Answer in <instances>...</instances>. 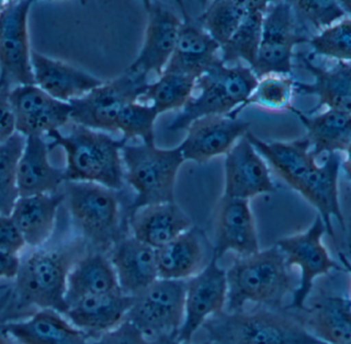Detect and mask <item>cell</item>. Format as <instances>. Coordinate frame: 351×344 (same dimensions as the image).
<instances>
[{
  "label": "cell",
  "instance_id": "cell-1",
  "mask_svg": "<svg viewBox=\"0 0 351 344\" xmlns=\"http://www.w3.org/2000/svg\"><path fill=\"white\" fill-rule=\"evenodd\" d=\"M49 149L60 147L66 155V181H84L121 191L125 185L123 139L72 123L69 133L49 135Z\"/></svg>",
  "mask_w": 351,
  "mask_h": 344
},
{
  "label": "cell",
  "instance_id": "cell-2",
  "mask_svg": "<svg viewBox=\"0 0 351 344\" xmlns=\"http://www.w3.org/2000/svg\"><path fill=\"white\" fill-rule=\"evenodd\" d=\"M202 330L208 344H324L302 320L280 308L223 312L208 319Z\"/></svg>",
  "mask_w": 351,
  "mask_h": 344
},
{
  "label": "cell",
  "instance_id": "cell-3",
  "mask_svg": "<svg viewBox=\"0 0 351 344\" xmlns=\"http://www.w3.org/2000/svg\"><path fill=\"white\" fill-rule=\"evenodd\" d=\"M226 276V312L245 310L250 304L280 308L286 296L295 290L290 267L276 245L235 259Z\"/></svg>",
  "mask_w": 351,
  "mask_h": 344
},
{
  "label": "cell",
  "instance_id": "cell-4",
  "mask_svg": "<svg viewBox=\"0 0 351 344\" xmlns=\"http://www.w3.org/2000/svg\"><path fill=\"white\" fill-rule=\"evenodd\" d=\"M258 78L249 66L215 64L196 82L197 94L184 107L169 125V131H186L193 121L206 116L237 117L257 84Z\"/></svg>",
  "mask_w": 351,
  "mask_h": 344
},
{
  "label": "cell",
  "instance_id": "cell-5",
  "mask_svg": "<svg viewBox=\"0 0 351 344\" xmlns=\"http://www.w3.org/2000/svg\"><path fill=\"white\" fill-rule=\"evenodd\" d=\"M73 224L92 250L108 254L123 238L121 202L115 189L84 181H65L61 189Z\"/></svg>",
  "mask_w": 351,
  "mask_h": 344
},
{
  "label": "cell",
  "instance_id": "cell-6",
  "mask_svg": "<svg viewBox=\"0 0 351 344\" xmlns=\"http://www.w3.org/2000/svg\"><path fill=\"white\" fill-rule=\"evenodd\" d=\"M125 181L136 197L129 206V215L154 204L175 202L178 173L185 159L179 147L158 148L154 143L125 144L123 148Z\"/></svg>",
  "mask_w": 351,
  "mask_h": 344
},
{
  "label": "cell",
  "instance_id": "cell-7",
  "mask_svg": "<svg viewBox=\"0 0 351 344\" xmlns=\"http://www.w3.org/2000/svg\"><path fill=\"white\" fill-rule=\"evenodd\" d=\"M84 241L59 249H37L21 261L16 279V289L24 302L38 306L41 310H67L65 296L70 271L86 254Z\"/></svg>",
  "mask_w": 351,
  "mask_h": 344
},
{
  "label": "cell",
  "instance_id": "cell-8",
  "mask_svg": "<svg viewBox=\"0 0 351 344\" xmlns=\"http://www.w3.org/2000/svg\"><path fill=\"white\" fill-rule=\"evenodd\" d=\"M147 76L125 70L108 82H103L82 98L70 102L71 122L104 133H117L119 115L130 103L143 98L149 81Z\"/></svg>",
  "mask_w": 351,
  "mask_h": 344
},
{
  "label": "cell",
  "instance_id": "cell-9",
  "mask_svg": "<svg viewBox=\"0 0 351 344\" xmlns=\"http://www.w3.org/2000/svg\"><path fill=\"white\" fill-rule=\"evenodd\" d=\"M185 280L158 278L149 287L134 296L125 320L133 323L152 341L160 336H176L185 315Z\"/></svg>",
  "mask_w": 351,
  "mask_h": 344
},
{
  "label": "cell",
  "instance_id": "cell-10",
  "mask_svg": "<svg viewBox=\"0 0 351 344\" xmlns=\"http://www.w3.org/2000/svg\"><path fill=\"white\" fill-rule=\"evenodd\" d=\"M327 234L325 224L319 215L304 232L293 236L285 237L276 243V246L284 253L289 267H297L300 269L298 286L293 292L290 308L303 310L313 291L315 280L328 275L332 271H342L324 244V236Z\"/></svg>",
  "mask_w": 351,
  "mask_h": 344
},
{
  "label": "cell",
  "instance_id": "cell-11",
  "mask_svg": "<svg viewBox=\"0 0 351 344\" xmlns=\"http://www.w3.org/2000/svg\"><path fill=\"white\" fill-rule=\"evenodd\" d=\"M308 39L297 30L292 2H269L257 59L251 69L258 79L274 74L290 75L295 47Z\"/></svg>",
  "mask_w": 351,
  "mask_h": 344
},
{
  "label": "cell",
  "instance_id": "cell-12",
  "mask_svg": "<svg viewBox=\"0 0 351 344\" xmlns=\"http://www.w3.org/2000/svg\"><path fill=\"white\" fill-rule=\"evenodd\" d=\"M32 1H8L0 14V90L35 84L28 33Z\"/></svg>",
  "mask_w": 351,
  "mask_h": 344
},
{
  "label": "cell",
  "instance_id": "cell-13",
  "mask_svg": "<svg viewBox=\"0 0 351 344\" xmlns=\"http://www.w3.org/2000/svg\"><path fill=\"white\" fill-rule=\"evenodd\" d=\"M218 261L212 255L202 272L186 280L185 315L177 335L180 343H191L202 325L226 308V271L219 265Z\"/></svg>",
  "mask_w": 351,
  "mask_h": 344
},
{
  "label": "cell",
  "instance_id": "cell-14",
  "mask_svg": "<svg viewBox=\"0 0 351 344\" xmlns=\"http://www.w3.org/2000/svg\"><path fill=\"white\" fill-rule=\"evenodd\" d=\"M16 133L28 137H49L71 122L69 103L56 100L35 85L8 90Z\"/></svg>",
  "mask_w": 351,
  "mask_h": 344
},
{
  "label": "cell",
  "instance_id": "cell-15",
  "mask_svg": "<svg viewBox=\"0 0 351 344\" xmlns=\"http://www.w3.org/2000/svg\"><path fill=\"white\" fill-rule=\"evenodd\" d=\"M250 127L251 123L230 115L202 117L186 129L185 139L178 147L185 161L204 164L226 155Z\"/></svg>",
  "mask_w": 351,
  "mask_h": 344
},
{
  "label": "cell",
  "instance_id": "cell-16",
  "mask_svg": "<svg viewBox=\"0 0 351 344\" xmlns=\"http://www.w3.org/2000/svg\"><path fill=\"white\" fill-rule=\"evenodd\" d=\"M143 5L147 14L143 45L128 70L160 77L174 53L182 20L160 2L144 1Z\"/></svg>",
  "mask_w": 351,
  "mask_h": 344
},
{
  "label": "cell",
  "instance_id": "cell-17",
  "mask_svg": "<svg viewBox=\"0 0 351 344\" xmlns=\"http://www.w3.org/2000/svg\"><path fill=\"white\" fill-rule=\"evenodd\" d=\"M224 177L225 197L250 201L276 191L267 163L247 135L225 155Z\"/></svg>",
  "mask_w": 351,
  "mask_h": 344
},
{
  "label": "cell",
  "instance_id": "cell-18",
  "mask_svg": "<svg viewBox=\"0 0 351 344\" xmlns=\"http://www.w3.org/2000/svg\"><path fill=\"white\" fill-rule=\"evenodd\" d=\"M260 250L259 239L250 201L222 196L217 207L213 256L227 252L250 256Z\"/></svg>",
  "mask_w": 351,
  "mask_h": 344
},
{
  "label": "cell",
  "instance_id": "cell-19",
  "mask_svg": "<svg viewBox=\"0 0 351 344\" xmlns=\"http://www.w3.org/2000/svg\"><path fill=\"white\" fill-rule=\"evenodd\" d=\"M247 140L274 172L294 191L304 193L319 168L306 137L290 142H265L251 131Z\"/></svg>",
  "mask_w": 351,
  "mask_h": 344
},
{
  "label": "cell",
  "instance_id": "cell-20",
  "mask_svg": "<svg viewBox=\"0 0 351 344\" xmlns=\"http://www.w3.org/2000/svg\"><path fill=\"white\" fill-rule=\"evenodd\" d=\"M182 20L174 53L164 72L185 74L199 78L221 61V47L206 30L193 21L181 2Z\"/></svg>",
  "mask_w": 351,
  "mask_h": 344
},
{
  "label": "cell",
  "instance_id": "cell-21",
  "mask_svg": "<svg viewBox=\"0 0 351 344\" xmlns=\"http://www.w3.org/2000/svg\"><path fill=\"white\" fill-rule=\"evenodd\" d=\"M108 254L121 291L125 295H138L160 278L156 249L133 236L123 237Z\"/></svg>",
  "mask_w": 351,
  "mask_h": 344
},
{
  "label": "cell",
  "instance_id": "cell-22",
  "mask_svg": "<svg viewBox=\"0 0 351 344\" xmlns=\"http://www.w3.org/2000/svg\"><path fill=\"white\" fill-rule=\"evenodd\" d=\"M35 85L51 98L70 103L86 96L103 83L102 80L69 64L32 51Z\"/></svg>",
  "mask_w": 351,
  "mask_h": 344
},
{
  "label": "cell",
  "instance_id": "cell-23",
  "mask_svg": "<svg viewBox=\"0 0 351 344\" xmlns=\"http://www.w3.org/2000/svg\"><path fill=\"white\" fill-rule=\"evenodd\" d=\"M133 297L123 292L88 296L68 306L64 316L88 339H98L127 318Z\"/></svg>",
  "mask_w": 351,
  "mask_h": 344
},
{
  "label": "cell",
  "instance_id": "cell-24",
  "mask_svg": "<svg viewBox=\"0 0 351 344\" xmlns=\"http://www.w3.org/2000/svg\"><path fill=\"white\" fill-rule=\"evenodd\" d=\"M129 226L131 236L156 250L193 228L191 218L175 202L136 210L129 215Z\"/></svg>",
  "mask_w": 351,
  "mask_h": 344
},
{
  "label": "cell",
  "instance_id": "cell-25",
  "mask_svg": "<svg viewBox=\"0 0 351 344\" xmlns=\"http://www.w3.org/2000/svg\"><path fill=\"white\" fill-rule=\"evenodd\" d=\"M305 70L313 75V83L295 82V92L304 96H315L317 104L309 115L319 111L322 107L328 110L351 113V64L337 63L326 69L315 65L306 55H297Z\"/></svg>",
  "mask_w": 351,
  "mask_h": 344
},
{
  "label": "cell",
  "instance_id": "cell-26",
  "mask_svg": "<svg viewBox=\"0 0 351 344\" xmlns=\"http://www.w3.org/2000/svg\"><path fill=\"white\" fill-rule=\"evenodd\" d=\"M49 152L47 137H26L18 166L20 197L56 194L61 191L66 181L65 172L51 163Z\"/></svg>",
  "mask_w": 351,
  "mask_h": 344
},
{
  "label": "cell",
  "instance_id": "cell-27",
  "mask_svg": "<svg viewBox=\"0 0 351 344\" xmlns=\"http://www.w3.org/2000/svg\"><path fill=\"white\" fill-rule=\"evenodd\" d=\"M3 334L16 344H90L88 337L63 314L49 308L6 325Z\"/></svg>",
  "mask_w": 351,
  "mask_h": 344
},
{
  "label": "cell",
  "instance_id": "cell-28",
  "mask_svg": "<svg viewBox=\"0 0 351 344\" xmlns=\"http://www.w3.org/2000/svg\"><path fill=\"white\" fill-rule=\"evenodd\" d=\"M156 259L160 279L186 281L197 275L210 263L206 237L193 226L158 249Z\"/></svg>",
  "mask_w": 351,
  "mask_h": 344
},
{
  "label": "cell",
  "instance_id": "cell-29",
  "mask_svg": "<svg viewBox=\"0 0 351 344\" xmlns=\"http://www.w3.org/2000/svg\"><path fill=\"white\" fill-rule=\"evenodd\" d=\"M63 202L61 191L19 198L10 216L22 233L27 246L38 249L49 241L55 230L58 210Z\"/></svg>",
  "mask_w": 351,
  "mask_h": 344
},
{
  "label": "cell",
  "instance_id": "cell-30",
  "mask_svg": "<svg viewBox=\"0 0 351 344\" xmlns=\"http://www.w3.org/2000/svg\"><path fill=\"white\" fill-rule=\"evenodd\" d=\"M121 292L108 255L90 250L70 271L66 289L68 306L88 296Z\"/></svg>",
  "mask_w": 351,
  "mask_h": 344
},
{
  "label": "cell",
  "instance_id": "cell-31",
  "mask_svg": "<svg viewBox=\"0 0 351 344\" xmlns=\"http://www.w3.org/2000/svg\"><path fill=\"white\" fill-rule=\"evenodd\" d=\"M303 324L313 337L324 344L351 341V302L343 296L328 295L306 308Z\"/></svg>",
  "mask_w": 351,
  "mask_h": 344
},
{
  "label": "cell",
  "instance_id": "cell-32",
  "mask_svg": "<svg viewBox=\"0 0 351 344\" xmlns=\"http://www.w3.org/2000/svg\"><path fill=\"white\" fill-rule=\"evenodd\" d=\"M293 113L306 129V139L311 143L315 157L324 154L344 153L351 144V113L327 110L311 116L293 107Z\"/></svg>",
  "mask_w": 351,
  "mask_h": 344
},
{
  "label": "cell",
  "instance_id": "cell-33",
  "mask_svg": "<svg viewBox=\"0 0 351 344\" xmlns=\"http://www.w3.org/2000/svg\"><path fill=\"white\" fill-rule=\"evenodd\" d=\"M267 1H247V12L239 28L226 44L221 47V61L226 65L247 64L253 67L261 43Z\"/></svg>",
  "mask_w": 351,
  "mask_h": 344
},
{
  "label": "cell",
  "instance_id": "cell-34",
  "mask_svg": "<svg viewBox=\"0 0 351 344\" xmlns=\"http://www.w3.org/2000/svg\"><path fill=\"white\" fill-rule=\"evenodd\" d=\"M197 78L185 74L164 72L156 81L148 84L144 100L149 102L158 115L183 110L195 90Z\"/></svg>",
  "mask_w": 351,
  "mask_h": 344
},
{
  "label": "cell",
  "instance_id": "cell-35",
  "mask_svg": "<svg viewBox=\"0 0 351 344\" xmlns=\"http://www.w3.org/2000/svg\"><path fill=\"white\" fill-rule=\"evenodd\" d=\"M247 5V1H213L196 21L222 47L241 25Z\"/></svg>",
  "mask_w": 351,
  "mask_h": 344
},
{
  "label": "cell",
  "instance_id": "cell-36",
  "mask_svg": "<svg viewBox=\"0 0 351 344\" xmlns=\"http://www.w3.org/2000/svg\"><path fill=\"white\" fill-rule=\"evenodd\" d=\"M26 137L16 133L0 144V215H10L18 201L19 160L25 147Z\"/></svg>",
  "mask_w": 351,
  "mask_h": 344
},
{
  "label": "cell",
  "instance_id": "cell-37",
  "mask_svg": "<svg viewBox=\"0 0 351 344\" xmlns=\"http://www.w3.org/2000/svg\"><path fill=\"white\" fill-rule=\"evenodd\" d=\"M295 82L290 75L274 74L260 78L241 110L247 106L259 107L269 111L292 110Z\"/></svg>",
  "mask_w": 351,
  "mask_h": 344
},
{
  "label": "cell",
  "instance_id": "cell-38",
  "mask_svg": "<svg viewBox=\"0 0 351 344\" xmlns=\"http://www.w3.org/2000/svg\"><path fill=\"white\" fill-rule=\"evenodd\" d=\"M158 116V112L149 104L140 101L130 103L119 115L117 133H121V139L125 143L134 139H140L142 143H154Z\"/></svg>",
  "mask_w": 351,
  "mask_h": 344
},
{
  "label": "cell",
  "instance_id": "cell-39",
  "mask_svg": "<svg viewBox=\"0 0 351 344\" xmlns=\"http://www.w3.org/2000/svg\"><path fill=\"white\" fill-rule=\"evenodd\" d=\"M313 53L351 64V18H346L308 39Z\"/></svg>",
  "mask_w": 351,
  "mask_h": 344
},
{
  "label": "cell",
  "instance_id": "cell-40",
  "mask_svg": "<svg viewBox=\"0 0 351 344\" xmlns=\"http://www.w3.org/2000/svg\"><path fill=\"white\" fill-rule=\"evenodd\" d=\"M295 14L322 32L346 18V12L340 2L296 1L292 2Z\"/></svg>",
  "mask_w": 351,
  "mask_h": 344
},
{
  "label": "cell",
  "instance_id": "cell-41",
  "mask_svg": "<svg viewBox=\"0 0 351 344\" xmlns=\"http://www.w3.org/2000/svg\"><path fill=\"white\" fill-rule=\"evenodd\" d=\"M90 344H152V341L133 323L125 320Z\"/></svg>",
  "mask_w": 351,
  "mask_h": 344
},
{
  "label": "cell",
  "instance_id": "cell-42",
  "mask_svg": "<svg viewBox=\"0 0 351 344\" xmlns=\"http://www.w3.org/2000/svg\"><path fill=\"white\" fill-rule=\"evenodd\" d=\"M27 244L10 215H0V251L20 254Z\"/></svg>",
  "mask_w": 351,
  "mask_h": 344
},
{
  "label": "cell",
  "instance_id": "cell-43",
  "mask_svg": "<svg viewBox=\"0 0 351 344\" xmlns=\"http://www.w3.org/2000/svg\"><path fill=\"white\" fill-rule=\"evenodd\" d=\"M16 133L14 115L8 100V90H0V144Z\"/></svg>",
  "mask_w": 351,
  "mask_h": 344
},
{
  "label": "cell",
  "instance_id": "cell-44",
  "mask_svg": "<svg viewBox=\"0 0 351 344\" xmlns=\"http://www.w3.org/2000/svg\"><path fill=\"white\" fill-rule=\"evenodd\" d=\"M20 265V255L0 251V281L16 279Z\"/></svg>",
  "mask_w": 351,
  "mask_h": 344
},
{
  "label": "cell",
  "instance_id": "cell-45",
  "mask_svg": "<svg viewBox=\"0 0 351 344\" xmlns=\"http://www.w3.org/2000/svg\"><path fill=\"white\" fill-rule=\"evenodd\" d=\"M341 168L351 181V144L350 147L344 152V158L341 161Z\"/></svg>",
  "mask_w": 351,
  "mask_h": 344
},
{
  "label": "cell",
  "instance_id": "cell-46",
  "mask_svg": "<svg viewBox=\"0 0 351 344\" xmlns=\"http://www.w3.org/2000/svg\"><path fill=\"white\" fill-rule=\"evenodd\" d=\"M152 344H191L180 343L176 336H160L158 339H152ZM202 344H208V343H202Z\"/></svg>",
  "mask_w": 351,
  "mask_h": 344
},
{
  "label": "cell",
  "instance_id": "cell-47",
  "mask_svg": "<svg viewBox=\"0 0 351 344\" xmlns=\"http://www.w3.org/2000/svg\"><path fill=\"white\" fill-rule=\"evenodd\" d=\"M339 261L340 263H341V267L342 269H343V271L348 272V274H350L351 277V261L350 259H348V257L346 256V254H343V253H339ZM351 302V298H350Z\"/></svg>",
  "mask_w": 351,
  "mask_h": 344
},
{
  "label": "cell",
  "instance_id": "cell-48",
  "mask_svg": "<svg viewBox=\"0 0 351 344\" xmlns=\"http://www.w3.org/2000/svg\"><path fill=\"white\" fill-rule=\"evenodd\" d=\"M0 344H16L5 334H0Z\"/></svg>",
  "mask_w": 351,
  "mask_h": 344
},
{
  "label": "cell",
  "instance_id": "cell-49",
  "mask_svg": "<svg viewBox=\"0 0 351 344\" xmlns=\"http://www.w3.org/2000/svg\"><path fill=\"white\" fill-rule=\"evenodd\" d=\"M340 3H341L342 8H344L346 14H351V1H341Z\"/></svg>",
  "mask_w": 351,
  "mask_h": 344
},
{
  "label": "cell",
  "instance_id": "cell-50",
  "mask_svg": "<svg viewBox=\"0 0 351 344\" xmlns=\"http://www.w3.org/2000/svg\"><path fill=\"white\" fill-rule=\"evenodd\" d=\"M8 1H0V14H1V12H3L4 8H6V5H8Z\"/></svg>",
  "mask_w": 351,
  "mask_h": 344
},
{
  "label": "cell",
  "instance_id": "cell-51",
  "mask_svg": "<svg viewBox=\"0 0 351 344\" xmlns=\"http://www.w3.org/2000/svg\"><path fill=\"white\" fill-rule=\"evenodd\" d=\"M346 344H351V341H350V343H346Z\"/></svg>",
  "mask_w": 351,
  "mask_h": 344
}]
</instances>
